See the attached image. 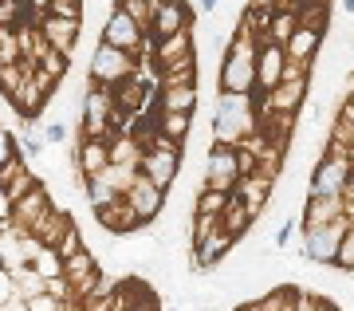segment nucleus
Segmentation results:
<instances>
[{
  "label": "nucleus",
  "mask_w": 354,
  "mask_h": 311,
  "mask_svg": "<svg viewBox=\"0 0 354 311\" xmlns=\"http://www.w3.org/2000/svg\"><path fill=\"white\" fill-rule=\"evenodd\" d=\"M118 8H122L146 36L153 32V8H158V0H118Z\"/></svg>",
  "instance_id": "c85d7f7f"
},
{
  "label": "nucleus",
  "mask_w": 354,
  "mask_h": 311,
  "mask_svg": "<svg viewBox=\"0 0 354 311\" xmlns=\"http://www.w3.org/2000/svg\"><path fill=\"white\" fill-rule=\"evenodd\" d=\"M51 209H55V201H51L48 186H36L24 201H16L12 209H8V221H12L20 233H28V237H32L39 224L48 221V213H51Z\"/></svg>",
  "instance_id": "1a4fd4ad"
},
{
  "label": "nucleus",
  "mask_w": 354,
  "mask_h": 311,
  "mask_svg": "<svg viewBox=\"0 0 354 311\" xmlns=\"http://www.w3.org/2000/svg\"><path fill=\"white\" fill-rule=\"evenodd\" d=\"M20 150H24V154H32V158H39V154H44V134L28 130V134L20 138Z\"/></svg>",
  "instance_id": "58836bf2"
},
{
  "label": "nucleus",
  "mask_w": 354,
  "mask_h": 311,
  "mask_svg": "<svg viewBox=\"0 0 354 311\" xmlns=\"http://www.w3.org/2000/svg\"><path fill=\"white\" fill-rule=\"evenodd\" d=\"M232 205V193H216V189H197V201H193V213L197 217H225V209Z\"/></svg>",
  "instance_id": "a878e982"
},
{
  "label": "nucleus",
  "mask_w": 354,
  "mask_h": 311,
  "mask_svg": "<svg viewBox=\"0 0 354 311\" xmlns=\"http://www.w3.org/2000/svg\"><path fill=\"white\" fill-rule=\"evenodd\" d=\"M153 67L165 71V67H177V63L185 60H197V44H193V28L189 32H181V36H169V39H158L153 44Z\"/></svg>",
  "instance_id": "ddd939ff"
},
{
  "label": "nucleus",
  "mask_w": 354,
  "mask_h": 311,
  "mask_svg": "<svg viewBox=\"0 0 354 311\" xmlns=\"http://www.w3.org/2000/svg\"><path fill=\"white\" fill-rule=\"evenodd\" d=\"M36 67L48 75V79H55V83H59V79L67 75V67H71V60H67V55H59V51L44 48V51H39V60H36Z\"/></svg>",
  "instance_id": "7c9ffc66"
},
{
  "label": "nucleus",
  "mask_w": 354,
  "mask_h": 311,
  "mask_svg": "<svg viewBox=\"0 0 354 311\" xmlns=\"http://www.w3.org/2000/svg\"><path fill=\"white\" fill-rule=\"evenodd\" d=\"M291 233H295V221L288 217V221H283V224L276 229V249H283V245H288V240H291Z\"/></svg>",
  "instance_id": "a19ab883"
},
{
  "label": "nucleus",
  "mask_w": 354,
  "mask_h": 311,
  "mask_svg": "<svg viewBox=\"0 0 354 311\" xmlns=\"http://www.w3.org/2000/svg\"><path fill=\"white\" fill-rule=\"evenodd\" d=\"M354 177V162L346 154H319L311 166V181H307V197H346Z\"/></svg>",
  "instance_id": "7ed1b4c3"
},
{
  "label": "nucleus",
  "mask_w": 354,
  "mask_h": 311,
  "mask_svg": "<svg viewBox=\"0 0 354 311\" xmlns=\"http://www.w3.org/2000/svg\"><path fill=\"white\" fill-rule=\"evenodd\" d=\"M323 303H327V296H319V292H295V311H323Z\"/></svg>",
  "instance_id": "4c0bfd02"
},
{
  "label": "nucleus",
  "mask_w": 354,
  "mask_h": 311,
  "mask_svg": "<svg viewBox=\"0 0 354 311\" xmlns=\"http://www.w3.org/2000/svg\"><path fill=\"white\" fill-rule=\"evenodd\" d=\"M201 311H209V303H205V308H201Z\"/></svg>",
  "instance_id": "37998d69"
},
{
  "label": "nucleus",
  "mask_w": 354,
  "mask_h": 311,
  "mask_svg": "<svg viewBox=\"0 0 354 311\" xmlns=\"http://www.w3.org/2000/svg\"><path fill=\"white\" fill-rule=\"evenodd\" d=\"M252 221H256L252 213H248V209L241 205V201L232 197V205H228L225 217H221V229H225V233H228L232 240H244V237H248V229H252Z\"/></svg>",
  "instance_id": "b1692460"
},
{
  "label": "nucleus",
  "mask_w": 354,
  "mask_h": 311,
  "mask_svg": "<svg viewBox=\"0 0 354 311\" xmlns=\"http://www.w3.org/2000/svg\"><path fill=\"white\" fill-rule=\"evenodd\" d=\"M236 181H241V166H236V150L232 146H209V158H205V181L201 189H216V193H236Z\"/></svg>",
  "instance_id": "0eeeda50"
},
{
  "label": "nucleus",
  "mask_w": 354,
  "mask_h": 311,
  "mask_svg": "<svg viewBox=\"0 0 354 311\" xmlns=\"http://www.w3.org/2000/svg\"><path fill=\"white\" fill-rule=\"evenodd\" d=\"M236 311H264V308H260V299H244V303H241Z\"/></svg>",
  "instance_id": "79ce46f5"
},
{
  "label": "nucleus",
  "mask_w": 354,
  "mask_h": 311,
  "mask_svg": "<svg viewBox=\"0 0 354 311\" xmlns=\"http://www.w3.org/2000/svg\"><path fill=\"white\" fill-rule=\"evenodd\" d=\"M295 12H291V4H276V16H272V28H268L264 44H276V48H288V39L295 36Z\"/></svg>",
  "instance_id": "5701e85b"
},
{
  "label": "nucleus",
  "mask_w": 354,
  "mask_h": 311,
  "mask_svg": "<svg viewBox=\"0 0 354 311\" xmlns=\"http://www.w3.org/2000/svg\"><path fill=\"white\" fill-rule=\"evenodd\" d=\"M158 130H162V138H169L174 146H181L193 130V114H158Z\"/></svg>",
  "instance_id": "cd10ccee"
},
{
  "label": "nucleus",
  "mask_w": 354,
  "mask_h": 311,
  "mask_svg": "<svg viewBox=\"0 0 354 311\" xmlns=\"http://www.w3.org/2000/svg\"><path fill=\"white\" fill-rule=\"evenodd\" d=\"M291 12H295V24L299 28H311V32H319V36H327L330 28V4H291Z\"/></svg>",
  "instance_id": "4be33fe9"
},
{
  "label": "nucleus",
  "mask_w": 354,
  "mask_h": 311,
  "mask_svg": "<svg viewBox=\"0 0 354 311\" xmlns=\"http://www.w3.org/2000/svg\"><path fill=\"white\" fill-rule=\"evenodd\" d=\"M83 193H87V201H91V209H95V213H99V209H111L114 201H122L111 186H106V177H102V174L87 177V181H83Z\"/></svg>",
  "instance_id": "bb28decb"
},
{
  "label": "nucleus",
  "mask_w": 354,
  "mask_h": 311,
  "mask_svg": "<svg viewBox=\"0 0 354 311\" xmlns=\"http://www.w3.org/2000/svg\"><path fill=\"white\" fill-rule=\"evenodd\" d=\"M83 12H87V4H79V0H51L48 4V16L67 20V24H83Z\"/></svg>",
  "instance_id": "72a5a7b5"
},
{
  "label": "nucleus",
  "mask_w": 354,
  "mask_h": 311,
  "mask_svg": "<svg viewBox=\"0 0 354 311\" xmlns=\"http://www.w3.org/2000/svg\"><path fill=\"white\" fill-rule=\"evenodd\" d=\"M111 166V142H102V138H79L75 146V174L87 181V177L102 174Z\"/></svg>",
  "instance_id": "dca6fc26"
},
{
  "label": "nucleus",
  "mask_w": 354,
  "mask_h": 311,
  "mask_svg": "<svg viewBox=\"0 0 354 311\" xmlns=\"http://www.w3.org/2000/svg\"><path fill=\"white\" fill-rule=\"evenodd\" d=\"M307 91H311V71H304V67L288 63V67H283V83H279V87L264 99L260 114L268 111V114H279V118H295V114L304 111Z\"/></svg>",
  "instance_id": "20e7f679"
},
{
  "label": "nucleus",
  "mask_w": 354,
  "mask_h": 311,
  "mask_svg": "<svg viewBox=\"0 0 354 311\" xmlns=\"http://www.w3.org/2000/svg\"><path fill=\"white\" fill-rule=\"evenodd\" d=\"M16 63H24L20 36H16V28H0V67H16Z\"/></svg>",
  "instance_id": "2f4dec72"
},
{
  "label": "nucleus",
  "mask_w": 354,
  "mask_h": 311,
  "mask_svg": "<svg viewBox=\"0 0 354 311\" xmlns=\"http://www.w3.org/2000/svg\"><path fill=\"white\" fill-rule=\"evenodd\" d=\"M193 16H197V8H193V4H181V0H158V8H153V32L146 39H150V44H158V39H169V36L189 32Z\"/></svg>",
  "instance_id": "6e6552de"
},
{
  "label": "nucleus",
  "mask_w": 354,
  "mask_h": 311,
  "mask_svg": "<svg viewBox=\"0 0 354 311\" xmlns=\"http://www.w3.org/2000/svg\"><path fill=\"white\" fill-rule=\"evenodd\" d=\"M346 237V224H327V229H315V233H304V256L307 260L323 264V268H335V252H339V240Z\"/></svg>",
  "instance_id": "f8f14e48"
},
{
  "label": "nucleus",
  "mask_w": 354,
  "mask_h": 311,
  "mask_svg": "<svg viewBox=\"0 0 354 311\" xmlns=\"http://www.w3.org/2000/svg\"><path fill=\"white\" fill-rule=\"evenodd\" d=\"M79 28L83 24H67V20H55V16H48L44 24H39V36H44V44H48L51 51H59V55H75V39H79Z\"/></svg>",
  "instance_id": "a211bd4d"
},
{
  "label": "nucleus",
  "mask_w": 354,
  "mask_h": 311,
  "mask_svg": "<svg viewBox=\"0 0 354 311\" xmlns=\"http://www.w3.org/2000/svg\"><path fill=\"white\" fill-rule=\"evenodd\" d=\"M323 44H327V36H319V32H311V28H295V36H291L288 48H283V51H288V63L311 71L315 60L323 55Z\"/></svg>",
  "instance_id": "f3484780"
},
{
  "label": "nucleus",
  "mask_w": 354,
  "mask_h": 311,
  "mask_svg": "<svg viewBox=\"0 0 354 311\" xmlns=\"http://www.w3.org/2000/svg\"><path fill=\"white\" fill-rule=\"evenodd\" d=\"M79 249H87V245H83V233H79V229H71V233H67V237L59 240L55 256H59V260H71V256H75Z\"/></svg>",
  "instance_id": "e433bc0d"
},
{
  "label": "nucleus",
  "mask_w": 354,
  "mask_h": 311,
  "mask_svg": "<svg viewBox=\"0 0 354 311\" xmlns=\"http://www.w3.org/2000/svg\"><path fill=\"white\" fill-rule=\"evenodd\" d=\"M71 229H75V221H71V213L67 209H59V205H55V209L48 213V221L39 224L36 233H32V237H36V245L39 249H59V240L67 237V233H71Z\"/></svg>",
  "instance_id": "6ab92c4d"
},
{
  "label": "nucleus",
  "mask_w": 354,
  "mask_h": 311,
  "mask_svg": "<svg viewBox=\"0 0 354 311\" xmlns=\"http://www.w3.org/2000/svg\"><path fill=\"white\" fill-rule=\"evenodd\" d=\"M111 166L138 170V166H142V146H138L130 134H114V138H111Z\"/></svg>",
  "instance_id": "393cba45"
},
{
  "label": "nucleus",
  "mask_w": 354,
  "mask_h": 311,
  "mask_svg": "<svg viewBox=\"0 0 354 311\" xmlns=\"http://www.w3.org/2000/svg\"><path fill=\"white\" fill-rule=\"evenodd\" d=\"M95 221H99L102 229H111V233H134V229H142V221L134 217V209H130L127 201H114L111 209H99Z\"/></svg>",
  "instance_id": "412c9836"
},
{
  "label": "nucleus",
  "mask_w": 354,
  "mask_h": 311,
  "mask_svg": "<svg viewBox=\"0 0 354 311\" xmlns=\"http://www.w3.org/2000/svg\"><path fill=\"white\" fill-rule=\"evenodd\" d=\"M44 142H51V146L67 142V126L64 123H48V126H44Z\"/></svg>",
  "instance_id": "ea45409f"
},
{
  "label": "nucleus",
  "mask_w": 354,
  "mask_h": 311,
  "mask_svg": "<svg viewBox=\"0 0 354 311\" xmlns=\"http://www.w3.org/2000/svg\"><path fill=\"white\" fill-rule=\"evenodd\" d=\"M283 67H288V51L276 48V44H260V55H256V99H268L272 91L283 83Z\"/></svg>",
  "instance_id": "9d476101"
},
{
  "label": "nucleus",
  "mask_w": 354,
  "mask_h": 311,
  "mask_svg": "<svg viewBox=\"0 0 354 311\" xmlns=\"http://www.w3.org/2000/svg\"><path fill=\"white\" fill-rule=\"evenodd\" d=\"M351 189H354V177H351Z\"/></svg>",
  "instance_id": "c03bdc74"
},
{
  "label": "nucleus",
  "mask_w": 354,
  "mask_h": 311,
  "mask_svg": "<svg viewBox=\"0 0 354 311\" xmlns=\"http://www.w3.org/2000/svg\"><path fill=\"white\" fill-rule=\"evenodd\" d=\"M24 75H28V63H16V67H0V95L12 103L24 87Z\"/></svg>",
  "instance_id": "c756f323"
},
{
  "label": "nucleus",
  "mask_w": 354,
  "mask_h": 311,
  "mask_svg": "<svg viewBox=\"0 0 354 311\" xmlns=\"http://www.w3.org/2000/svg\"><path fill=\"white\" fill-rule=\"evenodd\" d=\"M256 55H260V36L241 20L232 28L228 51L221 60V91L225 95H252L256 91Z\"/></svg>",
  "instance_id": "f257e3e1"
},
{
  "label": "nucleus",
  "mask_w": 354,
  "mask_h": 311,
  "mask_svg": "<svg viewBox=\"0 0 354 311\" xmlns=\"http://www.w3.org/2000/svg\"><path fill=\"white\" fill-rule=\"evenodd\" d=\"M295 292L299 287H272L268 296H260V308L264 311H295Z\"/></svg>",
  "instance_id": "473e14b6"
},
{
  "label": "nucleus",
  "mask_w": 354,
  "mask_h": 311,
  "mask_svg": "<svg viewBox=\"0 0 354 311\" xmlns=\"http://www.w3.org/2000/svg\"><path fill=\"white\" fill-rule=\"evenodd\" d=\"M342 213H346V197H307V209H304L299 229H304V233H315V229L339 224Z\"/></svg>",
  "instance_id": "4468645a"
},
{
  "label": "nucleus",
  "mask_w": 354,
  "mask_h": 311,
  "mask_svg": "<svg viewBox=\"0 0 354 311\" xmlns=\"http://www.w3.org/2000/svg\"><path fill=\"white\" fill-rule=\"evenodd\" d=\"M201 103V87H162L158 91V114H193Z\"/></svg>",
  "instance_id": "aec40b11"
},
{
  "label": "nucleus",
  "mask_w": 354,
  "mask_h": 311,
  "mask_svg": "<svg viewBox=\"0 0 354 311\" xmlns=\"http://www.w3.org/2000/svg\"><path fill=\"white\" fill-rule=\"evenodd\" d=\"M12 158H20V138H16L8 126H0V170L12 162Z\"/></svg>",
  "instance_id": "c9c22d12"
},
{
  "label": "nucleus",
  "mask_w": 354,
  "mask_h": 311,
  "mask_svg": "<svg viewBox=\"0 0 354 311\" xmlns=\"http://www.w3.org/2000/svg\"><path fill=\"white\" fill-rule=\"evenodd\" d=\"M122 201L134 209V217H138L142 224H153L158 217H162V209H165V193L153 186V181H146L142 174L134 177V186H130V193Z\"/></svg>",
  "instance_id": "9b49d317"
},
{
  "label": "nucleus",
  "mask_w": 354,
  "mask_h": 311,
  "mask_svg": "<svg viewBox=\"0 0 354 311\" xmlns=\"http://www.w3.org/2000/svg\"><path fill=\"white\" fill-rule=\"evenodd\" d=\"M99 44L118 48V51H127V55H134V60H138V51H146V32H142V28L134 24V20L118 8V4H111V8H106V20H102Z\"/></svg>",
  "instance_id": "423d86ee"
},
{
  "label": "nucleus",
  "mask_w": 354,
  "mask_h": 311,
  "mask_svg": "<svg viewBox=\"0 0 354 311\" xmlns=\"http://www.w3.org/2000/svg\"><path fill=\"white\" fill-rule=\"evenodd\" d=\"M272 189H276V181L256 170L252 177H241V181H236V193H232V197L241 201V205L252 213V217H264L268 201H272Z\"/></svg>",
  "instance_id": "2eb2a0df"
},
{
  "label": "nucleus",
  "mask_w": 354,
  "mask_h": 311,
  "mask_svg": "<svg viewBox=\"0 0 354 311\" xmlns=\"http://www.w3.org/2000/svg\"><path fill=\"white\" fill-rule=\"evenodd\" d=\"M87 75L95 87H118V83H127V79H134L138 75V60L134 55H127V51L118 48H106V44H95V51H91V63H87Z\"/></svg>",
  "instance_id": "39448f33"
},
{
  "label": "nucleus",
  "mask_w": 354,
  "mask_h": 311,
  "mask_svg": "<svg viewBox=\"0 0 354 311\" xmlns=\"http://www.w3.org/2000/svg\"><path fill=\"white\" fill-rule=\"evenodd\" d=\"M335 272L342 276H354V233L339 240V252H335Z\"/></svg>",
  "instance_id": "f704fd0d"
},
{
  "label": "nucleus",
  "mask_w": 354,
  "mask_h": 311,
  "mask_svg": "<svg viewBox=\"0 0 354 311\" xmlns=\"http://www.w3.org/2000/svg\"><path fill=\"white\" fill-rule=\"evenodd\" d=\"M260 134V111H256L252 95H216L213 111V142L216 146H241L244 138Z\"/></svg>",
  "instance_id": "f03ea898"
}]
</instances>
